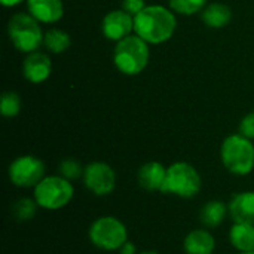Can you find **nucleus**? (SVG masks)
I'll use <instances>...</instances> for the list:
<instances>
[{
	"label": "nucleus",
	"instance_id": "nucleus-1",
	"mask_svg": "<svg viewBox=\"0 0 254 254\" xmlns=\"http://www.w3.org/2000/svg\"><path fill=\"white\" fill-rule=\"evenodd\" d=\"M177 28L176 13L162 4H147L134 16V33L149 45L168 42Z\"/></svg>",
	"mask_w": 254,
	"mask_h": 254
},
{
	"label": "nucleus",
	"instance_id": "nucleus-18",
	"mask_svg": "<svg viewBox=\"0 0 254 254\" xmlns=\"http://www.w3.org/2000/svg\"><path fill=\"white\" fill-rule=\"evenodd\" d=\"M226 214H229V207L225 202L214 199L204 204L199 211V220L207 228H217L225 222Z\"/></svg>",
	"mask_w": 254,
	"mask_h": 254
},
{
	"label": "nucleus",
	"instance_id": "nucleus-21",
	"mask_svg": "<svg viewBox=\"0 0 254 254\" xmlns=\"http://www.w3.org/2000/svg\"><path fill=\"white\" fill-rule=\"evenodd\" d=\"M21 97L13 91H6L0 98V113L4 118H15L21 112Z\"/></svg>",
	"mask_w": 254,
	"mask_h": 254
},
{
	"label": "nucleus",
	"instance_id": "nucleus-24",
	"mask_svg": "<svg viewBox=\"0 0 254 254\" xmlns=\"http://www.w3.org/2000/svg\"><path fill=\"white\" fill-rule=\"evenodd\" d=\"M240 134H243L244 137L254 140V112L247 113L241 122H240Z\"/></svg>",
	"mask_w": 254,
	"mask_h": 254
},
{
	"label": "nucleus",
	"instance_id": "nucleus-28",
	"mask_svg": "<svg viewBox=\"0 0 254 254\" xmlns=\"http://www.w3.org/2000/svg\"><path fill=\"white\" fill-rule=\"evenodd\" d=\"M138 254H159V253H156V252H152V250H147V252H141V253H138Z\"/></svg>",
	"mask_w": 254,
	"mask_h": 254
},
{
	"label": "nucleus",
	"instance_id": "nucleus-25",
	"mask_svg": "<svg viewBox=\"0 0 254 254\" xmlns=\"http://www.w3.org/2000/svg\"><path fill=\"white\" fill-rule=\"evenodd\" d=\"M146 6L147 4L144 0H122V9L132 16H135L138 12H141Z\"/></svg>",
	"mask_w": 254,
	"mask_h": 254
},
{
	"label": "nucleus",
	"instance_id": "nucleus-20",
	"mask_svg": "<svg viewBox=\"0 0 254 254\" xmlns=\"http://www.w3.org/2000/svg\"><path fill=\"white\" fill-rule=\"evenodd\" d=\"M39 204L34 198H21L13 202L12 205V216L16 222H28L31 220L37 213Z\"/></svg>",
	"mask_w": 254,
	"mask_h": 254
},
{
	"label": "nucleus",
	"instance_id": "nucleus-19",
	"mask_svg": "<svg viewBox=\"0 0 254 254\" xmlns=\"http://www.w3.org/2000/svg\"><path fill=\"white\" fill-rule=\"evenodd\" d=\"M71 45V39L67 31L61 28H49L43 36V46L52 54H63Z\"/></svg>",
	"mask_w": 254,
	"mask_h": 254
},
{
	"label": "nucleus",
	"instance_id": "nucleus-9",
	"mask_svg": "<svg viewBox=\"0 0 254 254\" xmlns=\"http://www.w3.org/2000/svg\"><path fill=\"white\" fill-rule=\"evenodd\" d=\"M82 179L85 188L95 196H106L116 188V174L113 168L103 161H94L85 165Z\"/></svg>",
	"mask_w": 254,
	"mask_h": 254
},
{
	"label": "nucleus",
	"instance_id": "nucleus-10",
	"mask_svg": "<svg viewBox=\"0 0 254 254\" xmlns=\"http://www.w3.org/2000/svg\"><path fill=\"white\" fill-rule=\"evenodd\" d=\"M101 31L106 39L119 42L134 31V16L124 9L110 10L101 21Z\"/></svg>",
	"mask_w": 254,
	"mask_h": 254
},
{
	"label": "nucleus",
	"instance_id": "nucleus-3",
	"mask_svg": "<svg viewBox=\"0 0 254 254\" xmlns=\"http://www.w3.org/2000/svg\"><path fill=\"white\" fill-rule=\"evenodd\" d=\"M220 161L234 176H249L254 170V144L243 134L228 135L220 146Z\"/></svg>",
	"mask_w": 254,
	"mask_h": 254
},
{
	"label": "nucleus",
	"instance_id": "nucleus-16",
	"mask_svg": "<svg viewBox=\"0 0 254 254\" xmlns=\"http://www.w3.org/2000/svg\"><path fill=\"white\" fill-rule=\"evenodd\" d=\"M202 22L210 28H223L226 27L232 19V10L225 3H210L207 4L201 12Z\"/></svg>",
	"mask_w": 254,
	"mask_h": 254
},
{
	"label": "nucleus",
	"instance_id": "nucleus-7",
	"mask_svg": "<svg viewBox=\"0 0 254 254\" xmlns=\"http://www.w3.org/2000/svg\"><path fill=\"white\" fill-rule=\"evenodd\" d=\"M74 196V188L70 180L58 176H46L34 188V199L40 208L57 211L70 204Z\"/></svg>",
	"mask_w": 254,
	"mask_h": 254
},
{
	"label": "nucleus",
	"instance_id": "nucleus-14",
	"mask_svg": "<svg viewBox=\"0 0 254 254\" xmlns=\"http://www.w3.org/2000/svg\"><path fill=\"white\" fill-rule=\"evenodd\" d=\"M229 216L234 223L254 225V192H240L235 193L229 202Z\"/></svg>",
	"mask_w": 254,
	"mask_h": 254
},
{
	"label": "nucleus",
	"instance_id": "nucleus-23",
	"mask_svg": "<svg viewBox=\"0 0 254 254\" xmlns=\"http://www.w3.org/2000/svg\"><path fill=\"white\" fill-rule=\"evenodd\" d=\"M83 171H85V167L74 158H65L58 165V174L70 182L83 177Z\"/></svg>",
	"mask_w": 254,
	"mask_h": 254
},
{
	"label": "nucleus",
	"instance_id": "nucleus-17",
	"mask_svg": "<svg viewBox=\"0 0 254 254\" xmlns=\"http://www.w3.org/2000/svg\"><path fill=\"white\" fill-rule=\"evenodd\" d=\"M229 241L240 253L254 252V225L234 223L229 231Z\"/></svg>",
	"mask_w": 254,
	"mask_h": 254
},
{
	"label": "nucleus",
	"instance_id": "nucleus-27",
	"mask_svg": "<svg viewBox=\"0 0 254 254\" xmlns=\"http://www.w3.org/2000/svg\"><path fill=\"white\" fill-rule=\"evenodd\" d=\"M0 1H1V4L4 7H13V6H18L22 1H27V0H0Z\"/></svg>",
	"mask_w": 254,
	"mask_h": 254
},
{
	"label": "nucleus",
	"instance_id": "nucleus-4",
	"mask_svg": "<svg viewBox=\"0 0 254 254\" xmlns=\"http://www.w3.org/2000/svg\"><path fill=\"white\" fill-rule=\"evenodd\" d=\"M7 36L13 48L22 54H31L43 45L45 33L40 22L28 12H16L9 18Z\"/></svg>",
	"mask_w": 254,
	"mask_h": 254
},
{
	"label": "nucleus",
	"instance_id": "nucleus-8",
	"mask_svg": "<svg viewBox=\"0 0 254 254\" xmlns=\"http://www.w3.org/2000/svg\"><path fill=\"white\" fill-rule=\"evenodd\" d=\"M45 171L46 168L42 159L33 155H21L10 162L7 176L16 188H36L46 177Z\"/></svg>",
	"mask_w": 254,
	"mask_h": 254
},
{
	"label": "nucleus",
	"instance_id": "nucleus-2",
	"mask_svg": "<svg viewBox=\"0 0 254 254\" xmlns=\"http://www.w3.org/2000/svg\"><path fill=\"white\" fill-rule=\"evenodd\" d=\"M150 49L149 43L144 42L137 34H129L128 37L116 42L113 51L115 67L127 76L140 74L149 64Z\"/></svg>",
	"mask_w": 254,
	"mask_h": 254
},
{
	"label": "nucleus",
	"instance_id": "nucleus-22",
	"mask_svg": "<svg viewBox=\"0 0 254 254\" xmlns=\"http://www.w3.org/2000/svg\"><path fill=\"white\" fill-rule=\"evenodd\" d=\"M170 9L179 15H195L202 12L207 6V0H168Z\"/></svg>",
	"mask_w": 254,
	"mask_h": 254
},
{
	"label": "nucleus",
	"instance_id": "nucleus-15",
	"mask_svg": "<svg viewBox=\"0 0 254 254\" xmlns=\"http://www.w3.org/2000/svg\"><path fill=\"white\" fill-rule=\"evenodd\" d=\"M183 249L186 254H213L216 250V238L207 229H193L186 235Z\"/></svg>",
	"mask_w": 254,
	"mask_h": 254
},
{
	"label": "nucleus",
	"instance_id": "nucleus-13",
	"mask_svg": "<svg viewBox=\"0 0 254 254\" xmlns=\"http://www.w3.org/2000/svg\"><path fill=\"white\" fill-rule=\"evenodd\" d=\"M165 177H167V168L158 161H150L143 164L137 173L138 185L149 192H161L165 183Z\"/></svg>",
	"mask_w": 254,
	"mask_h": 254
},
{
	"label": "nucleus",
	"instance_id": "nucleus-11",
	"mask_svg": "<svg viewBox=\"0 0 254 254\" xmlns=\"http://www.w3.org/2000/svg\"><path fill=\"white\" fill-rule=\"evenodd\" d=\"M52 71V63L51 58L39 51H34L31 54H27L24 63H22V76L30 83H43L49 79Z\"/></svg>",
	"mask_w": 254,
	"mask_h": 254
},
{
	"label": "nucleus",
	"instance_id": "nucleus-29",
	"mask_svg": "<svg viewBox=\"0 0 254 254\" xmlns=\"http://www.w3.org/2000/svg\"><path fill=\"white\" fill-rule=\"evenodd\" d=\"M238 254H254V252L253 253H238Z\"/></svg>",
	"mask_w": 254,
	"mask_h": 254
},
{
	"label": "nucleus",
	"instance_id": "nucleus-5",
	"mask_svg": "<svg viewBox=\"0 0 254 254\" xmlns=\"http://www.w3.org/2000/svg\"><path fill=\"white\" fill-rule=\"evenodd\" d=\"M201 189L202 179L198 170L189 162L179 161L167 168V177L161 192L183 199H192L201 192Z\"/></svg>",
	"mask_w": 254,
	"mask_h": 254
},
{
	"label": "nucleus",
	"instance_id": "nucleus-6",
	"mask_svg": "<svg viewBox=\"0 0 254 254\" xmlns=\"http://www.w3.org/2000/svg\"><path fill=\"white\" fill-rule=\"evenodd\" d=\"M92 246L104 252H119L128 241V229L122 220L115 216H101L92 222L88 231Z\"/></svg>",
	"mask_w": 254,
	"mask_h": 254
},
{
	"label": "nucleus",
	"instance_id": "nucleus-26",
	"mask_svg": "<svg viewBox=\"0 0 254 254\" xmlns=\"http://www.w3.org/2000/svg\"><path fill=\"white\" fill-rule=\"evenodd\" d=\"M119 254H138L137 253V247L132 241H127L121 249H119Z\"/></svg>",
	"mask_w": 254,
	"mask_h": 254
},
{
	"label": "nucleus",
	"instance_id": "nucleus-12",
	"mask_svg": "<svg viewBox=\"0 0 254 254\" xmlns=\"http://www.w3.org/2000/svg\"><path fill=\"white\" fill-rule=\"evenodd\" d=\"M27 12L42 24H55L64 15L63 0H27Z\"/></svg>",
	"mask_w": 254,
	"mask_h": 254
}]
</instances>
